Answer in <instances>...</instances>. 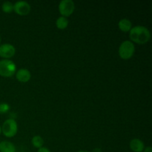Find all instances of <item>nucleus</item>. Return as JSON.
<instances>
[{
    "label": "nucleus",
    "instance_id": "obj_19",
    "mask_svg": "<svg viewBox=\"0 0 152 152\" xmlns=\"http://www.w3.org/2000/svg\"><path fill=\"white\" fill-rule=\"evenodd\" d=\"M77 152H91V151H77Z\"/></svg>",
    "mask_w": 152,
    "mask_h": 152
},
{
    "label": "nucleus",
    "instance_id": "obj_15",
    "mask_svg": "<svg viewBox=\"0 0 152 152\" xmlns=\"http://www.w3.org/2000/svg\"><path fill=\"white\" fill-rule=\"evenodd\" d=\"M10 106L7 103H0V114H4L8 111Z\"/></svg>",
    "mask_w": 152,
    "mask_h": 152
},
{
    "label": "nucleus",
    "instance_id": "obj_5",
    "mask_svg": "<svg viewBox=\"0 0 152 152\" xmlns=\"http://www.w3.org/2000/svg\"><path fill=\"white\" fill-rule=\"evenodd\" d=\"M75 10V4L73 0H62L59 4V11L62 16H70Z\"/></svg>",
    "mask_w": 152,
    "mask_h": 152
},
{
    "label": "nucleus",
    "instance_id": "obj_21",
    "mask_svg": "<svg viewBox=\"0 0 152 152\" xmlns=\"http://www.w3.org/2000/svg\"><path fill=\"white\" fill-rule=\"evenodd\" d=\"M0 42H1V37H0Z\"/></svg>",
    "mask_w": 152,
    "mask_h": 152
},
{
    "label": "nucleus",
    "instance_id": "obj_8",
    "mask_svg": "<svg viewBox=\"0 0 152 152\" xmlns=\"http://www.w3.org/2000/svg\"><path fill=\"white\" fill-rule=\"evenodd\" d=\"M16 78L20 83H28L31 78V74L26 68H21L16 73Z\"/></svg>",
    "mask_w": 152,
    "mask_h": 152
},
{
    "label": "nucleus",
    "instance_id": "obj_6",
    "mask_svg": "<svg viewBox=\"0 0 152 152\" xmlns=\"http://www.w3.org/2000/svg\"><path fill=\"white\" fill-rule=\"evenodd\" d=\"M31 7L25 1H18L13 4V11L20 16H26L31 12Z\"/></svg>",
    "mask_w": 152,
    "mask_h": 152
},
{
    "label": "nucleus",
    "instance_id": "obj_3",
    "mask_svg": "<svg viewBox=\"0 0 152 152\" xmlns=\"http://www.w3.org/2000/svg\"><path fill=\"white\" fill-rule=\"evenodd\" d=\"M16 64L10 59H2L0 61V76L3 77H10L16 74Z\"/></svg>",
    "mask_w": 152,
    "mask_h": 152
},
{
    "label": "nucleus",
    "instance_id": "obj_4",
    "mask_svg": "<svg viewBox=\"0 0 152 152\" xmlns=\"http://www.w3.org/2000/svg\"><path fill=\"white\" fill-rule=\"evenodd\" d=\"M1 132L6 137H13L17 134L18 125L13 119H7L1 126Z\"/></svg>",
    "mask_w": 152,
    "mask_h": 152
},
{
    "label": "nucleus",
    "instance_id": "obj_17",
    "mask_svg": "<svg viewBox=\"0 0 152 152\" xmlns=\"http://www.w3.org/2000/svg\"><path fill=\"white\" fill-rule=\"evenodd\" d=\"M143 152H152V148L151 146L145 147V148H144L143 150Z\"/></svg>",
    "mask_w": 152,
    "mask_h": 152
},
{
    "label": "nucleus",
    "instance_id": "obj_14",
    "mask_svg": "<svg viewBox=\"0 0 152 152\" xmlns=\"http://www.w3.org/2000/svg\"><path fill=\"white\" fill-rule=\"evenodd\" d=\"M1 10L5 13H10L13 11V4L10 1H4L1 4Z\"/></svg>",
    "mask_w": 152,
    "mask_h": 152
},
{
    "label": "nucleus",
    "instance_id": "obj_10",
    "mask_svg": "<svg viewBox=\"0 0 152 152\" xmlns=\"http://www.w3.org/2000/svg\"><path fill=\"white\" fill-rule=\"evenodd\" d=\"M118 27L120 31L127 33L129 32L132 28V23L129 19L124 18V19H122L119 21Z\"/></svg>",
    "mask_w": 152,
    "mask_h": 152
},
{
    "label": "nucleus",
    "instance_id": "obj_1",
    "mask_svg": "<svg viewBox=\"0 0 152 152\" xmlns=\"http://www.w3.org/2000/svg\"><path fill=\"white\" fill-rule=\"evenodd\" d=\"M131 42L139 45H143L148 42L151 39V33L146 27L137 25L132 27L129 31Z\"/></svg>",
    "mask_w": 152,
    "mask_h": 152
},
{
    "label": "nucleus",
    "instance_id": "obj_9",
    "mask_svg": "<svg viewBox=\"0 0 152 152\" xmlns=\"http://www.w3.org/2000/svg\"><path fill=\"white\" fill-rule=\"evenodd\" d=\"M129 147L134 152H142L145 148V145L141 140L134 138L130 141Z\"/></svg>",
    "mask_w": 152,
    "mask_h": 152
},
{
    "label": "nucleus",
    "instance_id": "obj_2",
    "mask_svg": "<svg viewBox=\"0 0 152 152\" xmlns=\"http://www.w3.org/2000/svg\"><path fill=\"white\" fill-rule=\"evenodd\" d=\"M135 52V46L130 40H126L120 44L119 47V56L121 59L128 60L134 56Z\"/></svg>",
    "mask_w": 152,
    "mask_h": 152
},
{
    "label": "nucleus",
    "instance_id": "obj_11",
    "mask_svg": "<svg viewBox=\"0 0 152 152\" xmlns=\"http://www.w3.org/2000/svg\"><path fill=\"white\" fill-rule=\"evenodd\" d=\"M0 152H16V147L11 142L1 141L0 142Z\"/></svg>",
    "mask_w": 152,
    "mask_h": 152
},
{
    "label": "nucleus",
    "instance_id": "obj_13",
    "mask_svg": "<svg viewBox=\"0 0 152 152\" xmlns=\"http://www.w3.org/2000/svg\"><path fill=\"white\" fill-rule=\"evenodd\" d=\"M31 143H32V145L35 148H40L42 147H43V145H44V140L39 135H36L31 140Z\"/></svg>",
    "mask_w": 152,
    "mask_h": 152
},
{
    "label": "nucleus",
    "instance_id": "obj_7",
    "mask_svg": "<svg viewBox=\"0 0 152 152\" xmlns=\"http://www.w3.org/2000/svg\"><path fill=\"white\" fill-rule=\"evenodd\" d=\"M16 53V48L11 44L5 43L0 45V56L4 59H10Z\"/></svg>",
    "mask_w": 152,
    "mask_h": 152
},
{
    "label": "nucleus",
    "instance_id": "obj_18",
    "mask_svg": "<svg viewBox=\"0 0 152 152\" xmlns=\"http://www.w3.org/2000/svg\"><path fill=\"white\" fill-rule=\"evenodd\" d=\"M93 152H102V151H101L100 148H94V149L93 150Z\"/></svg>",
    "mask_w": 152,
    "mask_h": 152
},
{
    "label": "nucleus",
    "instance_id": "obj_12",
    "mask_svg": "<svg viewBox=\"0 0 152 152\" xmlns=\"http://www.w3.org/2000/svg\"><path fill=\"white\" fill-rule=\"evenodd\" d=\"M68 19L66 17H64V16H59V18H57L56 21V26L57 27L58 29L59 30H64L68 26Z\"/></svg>",
    "mask_w": 152,
    "mask_h": 152
},
{
    "label": "nucleus",
    "instance_id": "obj_16",
    "mask_svg": "<svg viewBox=\"0 0 152 152\" xmlns=\"http://www.w3.org/2000/svg\"><path fill=\"white\" fill-rule=\"evenodd\" d=\"M37 152H50V151L48 148H45V147H42V148H39Z\"/></svg>",
    "mask_w": 152,
    "mask_h": 152
},
{
    "label": "nucleus",
    "instance_id": "obj_20",
    "mask_svg": "<svg viewBox=\"0 0 152 152\" xmlns=\"http://www.w3.org/2000/svg\"><path fill=\"white\" fill-rule=\"evenodd\" d=\"M1 126H0V134H1Z\"/></svg>",
    "mask_w": 152,
    "mask_h": 152
}]
</instances>
